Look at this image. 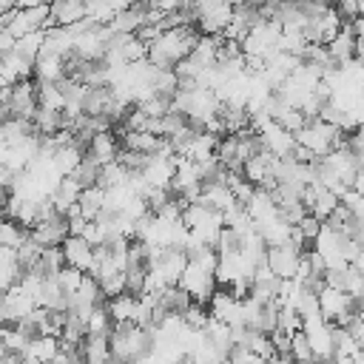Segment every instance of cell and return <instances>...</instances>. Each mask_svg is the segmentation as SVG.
Listing matches in <instances>:
<instances>
[{
    "instance_id": "1",
    "label": "cell",
    "mask_w": 364,
    "mask_h": 364,
    "mask_svg": "<svg viewBox=\"0 0 364 364\" xmlns=\"http://www.w3.org/2000/svg\"><path fill=\"white\" fill-rule=\"evenodd\" d=\"M202 40V34L193 26H182V28H171L165 31L159 40H154L148 46V60L156 68H176Z\"/></svg>"
},
{
    "instance_id": "2",
    "label": "cell",
    "mask_w": 364,
    "mask_h": 364,
    "mask_svg": "<svg viewBox=\"0 0 364 364\" xmlns=\"http://www.w3.org/2000/svg\"><path fill=\"white\" fill-rule=\"evenodd\" d=\"M154 350V333L139 324H114L111 330V355L114 361L134 364Z\"/></svg>"
},
{
    "instance_id": "3",
    "label": "cell",
    "mask_w": 364,
    "mask_h": 364,
    "mask_svg": "<svg viewBox=\"0 0 364 364\" xmlns=\"http://www.w3.org/2000/svg\"><path fill=\"white\" fill-rule=\"evenodd\" d=\"M0 100H3V119H11V117L34 119V114L40 111V88L31 80H23L11 88H3Z\"/></svg>"
},
{
    "instance_id": "4",
    "label": "cell",
    "mask_w": 364,
    "mask_h": 364,
    "mask_svg": "<svg viewBox=\"0 0 364 364\" xmlns=\"http://www.w3.org/2000/svg\"><path fill=\"white\" fill-rule=\"evenodd\" d=\"M296 139H299V145L310 148L316 156H327L330 151H336L338 145L347 142V139H344V131L336 128V125H330V122H324V119L307 122V125L296 134Z\"/></svg>"
},
{
    "instance_id": "5",
    "label": "cell",
    "mask_w": 364,
    "mask_h": 364,
    "mask_svg": "<svg viewBox=\"0 0 364 364\" xmlns=\"http://www.w3.org/2000/svg\"><path fill=\"white\" fill-rule=\"evenodd\" d=\"M179 287L191 293V299L196 304H210V299L216 296V287H219V279L213 270L196 264V262H188L182 279H179Z\"/></svg>"
},
{
    "instance_id": "6",
    "label": "cell",
    "mask_w": 364,
    "mask_h": 364,
    "mask_svg": "<svg viewBox=\"0 0 364 364\" xmlns=\"http://www.w3.org/2000/svg\"><path fill=\"white\" fill-rule=\"evenodd\" d=\"M304 336L313 347V355L316 361H333L336 358V338H333V324L318 313V316H310L304 318Z\"/></svg>"
},
{
    "instance_id": "7",
    "label": "cell",
    "mask_w": 364,
    "mask_h": 364,
    "mask_svg": "<svg viewBox=\"0 0 364 364\" xmlns=\"http://www.w3.org/2000/svg\"><path fill=\"white\" fill-rule=\"evenodd\" d=\"M301 256H304V250L299 247V245H293V242H287V245H276V247H267V267L279 276V279H296V273H299V264H301Z\"/></svg>"
},
{
    "instance_id": "8",
    "label": "cell",
    "mask_w": 364,
    "mask_h": 364,
    "mask_svg": "<svg viewBox=\"0 0 364 364\" xmlns=\"http://www.w3.org/2000/svg\"><path fill=\"white\" fill-rule=\"evenodd\" d=\"M34 310H37V301H34L26 290L11 287V290L3 293V304H0V318H3V324H20V321L28 318Z\"/></svg>"
},
{
    "instance_id": "9",
    "label": "cell",
    "mask_w": 364,
    "mask_h": 364,
    "mask_svg": "<svg viewBox=\"0 0 364 364\" xmlns=\"http://www.w3.org/2000/svg\"><path fill=\"white\" fill-rule=\"evenodd\" d=\"M63 253H65L68 267H77L82 273H94L97 270V247L85 236H68L63 242Z\"/></svg>"
},
{
    "instance_id": "10",
    "label": "cell",
    "mask_w": 364,
    "mask_h": 364,
    "mask_svg": "<svg viewBox=\"0 0 364 364\" xmlns=\"http://www.w3.org/2000/svg\"><path fill=\"white\" fill-rule=\"evenodd\" d=\"M259 139H262V148H264L267 154H273L276 159H287V156H293V151H296V145H299L296 134H290V131L282 128L279 122H270V125L259 134Z\"/></svg>"
},
{
    "instance_id": "11",
    "label": "cell",
    "mask_w": 364,
    "mask_h": 364,
    "mask_svg": "<svg viewBox=\"0 0 364 364\" xmlns=\"http://www.w3.org/2000/svg\"><path fill=\"white\" fill-rule=\"evenodd\" d=\"M34 65H37L34 60H28V57H23L17 51L3 54L0 57V82H3V88H11V85H17L23 80H31L34 77Z\"/></svg>"
},
{
    "instance_id": "12",
    "label": "cell",
    "mask_w": 364,
    "mask_h": 364,
    "mask_svg": "<svg viewBox=\"0 0 364 364\" xmlns=\"http://www.w3.org/2000/svg\"><path fill=\"white\" fill-rule=\"evenodd\" d=\"M88 17V3L85 0H54L51 3V20H48V28H68L80 20Z\"/></svg>"
},
{
    "instance_id": "13",
    "label": "cell",
    "mask_w": 364,
    "mask_h": 364,
    "mask_svg": "<svg viewBox=\"0 0 364 364\" xmlns=\"http://www.w3.org/2000/svg\"><path fill=\"white\" fill-rule=\"evenodd\" d=\"M142 176L151 188H171L173 176H176V159H165V156H148Z\"/></svg>"
},
{
    "instance_id": "14",
    "label": "cell",
    "mask_w": 364,
    "mask_h": 364,
    "mask_svg": "<svg viewBox=\"0 0 364 364\" xmlns=\"http://www.w3.org/2000/svg\"><path fill=\"white\" fill-rule=\"evenodd\" d=\"M233 6L230 3H222V6H216V9H208V11H202L199 17H196V26H199V31L202 34H225V28L230 26V20H233Z\"/></svg>"
},
{
    "instance_id": "15",
    "label": "cell",
    "mask_w": 364,
    "mask_h": 364,
    "mask_svg": "<svg viewBox=\"0 0 364 364\" xmlns=\"http://www.w3.org/2000/svg\"><path fill=\"white\" fill-rule=\"evenodd\" d=\"M85 154H88L91 159H97L102 168L111 165V162H117V156H119V142H117L114 131H102V134H97V136L88 142Z\"/></svg>"
},
{
    "instance_id": "16",
    "label": "cell",
    "mask_w": 364,
    "mask_h": 364,
    "mask_svg": "<svg viewBox=\"0 0 364 364\" xmlns=\"http://www.w3.org/2000/svg\"><path fill=\"white\" fill-rule=\"evenodd\" d=\"M23 273H26V267L20 264L17 250L14 247H0V287H3V293L17 287L23 282Z\"/></svg>"
},
{
    "instance_id": "17",
    "label": "cell",
    "mask_w": 364,
    "mask_h": 364,
    "mask_svg": "<svg viewBox=\"0 0 364 364\" xmlns=\"http://www.w3.org/2000/svg\"><path fill=\"white\" fill-rule=\"evenodd\" d=\"M0 136H3V145H23V142L40 136V131H37L34 119H17V117H11V119H3Z\"/></svg>"
},
{
    "instance_id": "18",
    "label": "cell",
    "mask_w": 364,
    "mask_h": 364,
    "mask_svg": "<svg viewBox=\"0 0 364 364\" xmlns=\"http://www.w3.org/2000/svg\"><path fill=\"white\" fill-rule=\"evenodd\" d=\"M162 145H165V136H156L151 131H125L122 134V148L145 154V156H156L162 151Z\"/></svg>"
},
{
    "instance_id": "19",
    "label": "cell",
    "mask_w": 364,
    "mask_h": 364,
    "mask_svg": "<svg viewBox=\"0 0 364 364\" xmlns=\"http://www.w3.org/2000/svg\"><path fill=\"white\" fill-rule=\"evenodd\" d=\"M202 202L210 205V208H216L219 213H228V210L239 208V199L233 196V191H230L228 182H208L205 191H202Z\"/></svg>"
},
{
    "instance_id": "20",
    "label": "cell",
    "mask_w": 364,
    "mask_h": 364,
    "mask_svg": "<svg viewBox=\"0 0 364 364\" xmlns=\"http://www.w3.org/2000/svg\"><path fill=\"white\" fill-rule=\"evenodd\" d=\"M108 313H111L114 324H136V318H139V296L122 293V296L108 299Z\"/></svg>"
},
{
    "instance_id": "21",
    "label": "cell",
    "mask_w": 364,
    "mask_h": 364,
    "mask_svg": "<svg viewBox=\"0 0 364 364\" xmlns=\"http://www.w3.org/2000/svg\"><path fill=\"white\" fill-rule=\"evenodd\" d=\"M34 80H37V85L65 80V57L40 54V57H37V65H34Z\"/></svg>"
},
{
    "instance_id": "22",
    "label": "cell",
    "mask_w": 364,
    "mask_h": 364,
    "mask_svg": "<svg viewBox=\"0 0 364 364\" xmlns=\"http://www.w3.org/2000/svg\"><path fill=\"white\" fill-rule=\"evenodd\" d=\"M355 48H358V37H355L353 26H344V28L338 31V37H336V40L327 46L330 57H333L338 65H344V63L355 60Z\"/></svg>"
},
{
    "instance_id": "23",
    "label": "cell",
    "mask_w": 364,
    "mask_h": 364,
    "mask_svg": "<svg viewBox=\"0 0 364 364\" xmlns=\"http://www.w3.org/2000/svg\"><path fill=\"white\" fill-rule=\"evenodd\" d=\"M145 23H148V6H131L114 17L111 28L114 34H136Z\"/></svg>"
},
{
    "instance_id": "24",
    "label": "cell",
    "mask_w": 364,
    "mask_h": 364,
    "mask_svg": "<svg viewBox=\"0 0 364 364\" xmlns=\"http://www.w3.org/2000/svg\"><path fill=\"white\" fill-rule=\"evenodd\" d=\"M80 196H82V188H80V182L74 179V176H63V182L54 188V193H51V205L60 210V213H68L77 202H80Z\"/></svg>"
},
{
    "instance_id": "25",
    "label": "cell",
    "mask_w": 364,
    "mask_h": 364,
    "mask_svg": "<svg viewBox=\"0 0 364 364\" xmlns=\"http://www.w3.org/2000/svg\"><path fill=\"white\" fill-rule=\"evenodd\" d=\"M82 355L85 364H108L111 355V336H88L82 341Z\"/></svg>"
},
{
    "instance_id": "26",
    "label": "cell",
    "mask_w": 364,
    "mask_h": 364,
    "mask_svg": "<svg viewBox=\"0 0 364 364\" xmlns=\"http://www.w3.org/2000/svg\"><path fill=\"white\" fill-rule=\"evenodd\" d=\"M80 210L88 222H94L102 210H105V188L94 185V188H85L82 196H80Z\"/></svg>"
},
{
    "instance_id": "27",
    "label": "cell",
    "mask_w": 364,
    "mask_h": 364,
    "mask_svg": "<svg viewBox=\"0 0 364 364\" xmlns=\"http://www.w3.org/2000/svg\"><path fill=\"white\" fill-rule=\"evenodd\" d=\"M191 304H193L191 293H188V290H182L179 284H173V287L162 290V307H165L168 313H173V316H185V313L191 310Z\"/></svg>"
},
{
    "instance_id": "28",
    "label": "cell",
    "mask_w": 364,
    "mask_h": 364,
    "mask_svg": "<svg viewBox=\"0 0 364 364\" xmlns=\"http://www.w3.org/2000/svg\"><path fill=\"white\" fill-rule=\"evenodd\" d=\"M28 236H31L28 228H23V225L14 222V219H6L3 228H0V247H14V250H20Z\"/></svg>"
},
{
    "instance_id": "29",
    "label": "cell",
    "mask_w": 364,
    "mask_h": 364,
    "mask_svg": "<svg viewBox=\"0 0 364 364\" xmlns=\"http://www.w3.org/2000/svg\"><path fill=\"white\" fill-rule=\"evenodd\" d=\"M100 173H102V165L97 162V159H91L88 154H85V159L74 168V179L80 182V188L85 191V188H94V185H100Z\"/></svg>"
},
{
    "instance_id": "30",
    "label": "cell",
    "mask_w": 364,
    "mask_h": 364,
    "mask_svg": "<svg viewBox=\"0 0 364 364\" xmlns=\"http://www.w3.org/2000/svg\"><path fill=\"white\" fill-rule=\"evenodd\" d=\"M128 176H131V171H125L119 162H111V165H105L102 168V173H100V188H119V185H125L128 182Z\"/></svg>"
},
{
    "instance_id": "31",
    "label": "cell",
    "mask_w": 364,
    "mask_h": 364,
    "mask_svg": "<svg viewBox=\"0 0 364 364\" xmlns=\"http://www.w3.org/2000/svg\"><path fill=\"white\" fill-rule=\"evenodd\" d=\"M85 276H88V273H82V270H77V267H63L60 276H57V282H60V287H63L68 296H74V293L82 287Z\"/></svg>"
},
{
    "instance_id": "32",
    "label": "cell",
    "mask_w": 364,
    "mask_h": 364,
    "mask_svg": "<svg viewBox=\"0 0 364 364\" xmlns=\"http://www.w3.org/2000/svg\"><path fill=\"white\" fill-rule=\"evenodd\" d=\"M242 245H245V236L236 233L233 228H225L216 242V253H242Z\"/></svg>"
},
{
    "instance_id": "33",
    "label": "cell",
    "mask_w": 364,
    "mask_h": 364,
    "mask_svg": "<svg viewBox=\"0 0 364 364\" xmlns=\"http://www.w3.org/2000/svg\"><path fill=\"white\" fill-rule=\"evenodd\" d=\"M290 355H293L296 361H316V355H313V347H310V341H307L304 330L293 336V347H290Z\"/></svg>"
},
{
    "instance_id": "34",
    "label": "cell",
    "mask_w": 364,
    "mask_h": 364,
    "mask_svg": "<svg viewBox=\"0 0 364 364\" xmlns=\"http://www.w3.org/2000/svg\"><path fill=\"white\" fill-rule=\"evenodd\" d=\"M336 11H338V17L344 20V26H350L353 20H358L361 17V3L358 0H336V6H333Z\"/></svg>"
},
{
    "instance_id": "35",
    "label": "cell",
    "mask_w": 364,
    "mask_h": 364,
    "mask_svg": "<svg viewBox=\"0 0 364 364\" xmlns=\"http://www.w3.org/2000/svg\"><path fill=\"white\" fill-rule=\"evenodd\" d=\"M321 225H324L321 219H316L313 213H307V216H304V219H301V222H299L296 228L301 230V236H304V242L310 245V242H316V236L321 233Z\"/></svg>"
},
{
    "instance_id": "36",
    "label": "cell",
    "mask_w": 364,
    "mask_h": 364,
    "mask_svg": "<svg viewBox=\"0 0 364 364\" xmlns=\"http://www.w3.org/2000/svg\"><path fill=\"white\" fill-rule=\"evenodd\" d=\"M230 364H267L262 355H256L253 350L247 347H233L230 350Z\"/></svg>"
},
{
    "instance_id": "37",
    "label": "cell",
    "mask_w": 364,
    "mask_h": 364,
    "mask_svg": "<svg viewBox=\"0 0 364 364\" xmlns=\"http://www.w3.org/2000/svg\"><path fill=\"white\" fill-rule=\"evenodd\" d=\"M347 145H350V148H353V154L364 162V125H361V128H355V131L347 136Z\"/></svg>"
},
{
    "instance_id": "38",
    "label": "cell",
    "mask_w": 364,
    "mask_h": 364,
    "mask_svg": "<svg viewBox=\"0 0 364 364\" xmlns=\"http://www.w3.org/2000/svg\"><path fill=\"white\" fill-rule=\"evenodd\" d=\"M14 48H17V37H14L9 28H3V31H0V51H3V54H11Z\"/></svg>"
},
{
    "instance_id": "39",
    "label": "cell",
    "mask_w": 364,
    "mask_h": 364,
    "mask_svg": "<svg viewBox=\"0 0 364 364\" xmlns=\"http://www.w3.org/2000/svg\"><path fill=\"white\" fill-rule=\"evenodd\" d=\"M222 3H228V0H193V11H196V17H199L202 11L216 9V6H222Z\"/></svg>"
},
{
    "instance_id": "40",
    "label": "cell",
    "mask_w": 364,
    "mask_h": 364,
    "mask_svg": "<svg viewBox=\"0 0 364 364\" xmlns=\"http://www.w3.org/2000/svg\"><path fill=\"white\" fill-rule=\"evenodd\" d=\"M350 26H353V31H355V37H358V40H361V43H364V14H361V17H358V20H353V23H350Z\"/></svg>"
},
{
    "instance_id": "41",
    "label": "cell",
    "mask_w": 364,
    "mask_h": 364,
    "mask_svg": "<svg viewBox=\"0 0 364 364\" xmlns=\"http://www.w3.org/2000/svg\"><path fill=\"white\" fill-rule=\"evenodd\" d=\"M355 60L364 65V43H361V40H358V48H355Z\"/></svg>"
},
{
    "instance_id": "42",
    "label": "cell",
    "mask_w": 364,
    "mask_h": 364,
    "mask_svg": "<svg viewBox=\"0 0 364 364\" xmlns=\"http://www.w3.org/2000/svg\"><path fill=\"white\" fill-rule=\"evenodd\" d=\"M318 364H336V358H333V361H318Z\"/></svg>"
},
{
    "instance_id": "43",
    "label": "cell",
    "mask_w": 364,
    "mask_h": 364,
    "mask_svg": "<svg viewBox=\"0 0 364 364\" xmlns=\"http://www.w3.org/2000/svg\"><path fill=\"white\" fill-rule=\"evenodd\" d=\"M222 364H230V358H228V361H222Z\"/></svg>"
},
{
    "instance_id": "44",
    "label": "cell",
    "mask_w": 364,
    "mask_h": 364,
    "mask_svg": "<svg viewBox=\"0 0 364 364\" xmlns=\"http://www.w3.org/2000/svg\"><path fill=\"white\" fill-rule=\"evenodd\" d=\"M182 364H193V361H182Z\"/></svg>"
}]
</instances>
